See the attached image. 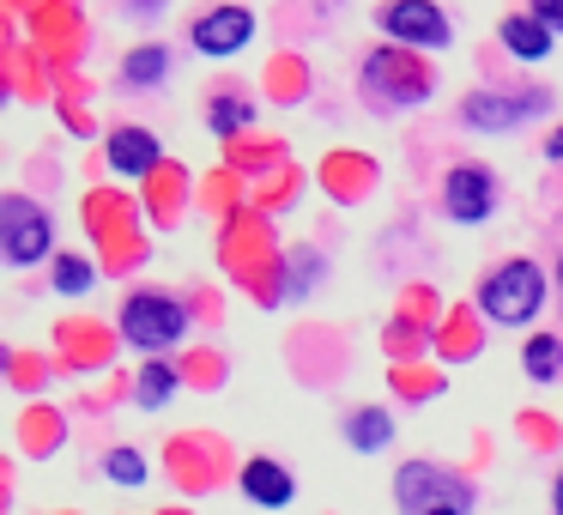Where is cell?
I'll return each mask as SVG.
<instances>
[{
  "label": "cell",
  "instance_id": "cell-1",
  "mask_svg": "<svg viewBox=\"0 0 563 515\" xmlns=\"http://www.w3.org/2000/svg\"><path fill=\"white\" fill-rule=\"evenodd\" d=\"M545 304V273L533 261H503L485 285H478V309H485L497 328H527Z\"/></svg>",
  "mask_w": 563,
  "mask_h": 515
},
{
  "label": "cell",
  "instance_id": "cell-2",
  "mask_svg": "<svg viewBox=\"0 0 563 515\" xmlns=\"http://www.w3.org/2000/svg\"><path fill=\"white\" fill-rule=\"evenodd\" d=\"M394 503H400V515H466L473 509V485L454 479L449 467L406 461L394 473Z\"/></svg>",
  "mask_w": 563,
  "mask_h": 515
},
{
  "label": "cell",
  "instance_id": "cell-3",
  "mask_svg": "<svg viewBox=\"0 0 563 515\" xmlns=\"http://www.w3.org/2000/svg\"><path fill=\"white\" fill-rule=\"evenodd\" d=\"M188 333V309L164 292H134L122 304V340L140 346V352H164Z\"/></svg>",
  "mask_w": 563,
  "mask_h": 515
},
{
  "label": "cell",
  "instance_id": "cell-4",
  "mask_svg": "<svg viewBox=\"0 0 563 515\" xmlns=\"http://www.w3.org/2000/svg\"><path fill=\"white\" fill-rule=\"evenodd\" d=\"M55 243V224L49 212L37 207V200L25 195H7L0 200V255L13 261V267H31V261H43Z\"/></svg>",
  "mask_w": 563,
  "mask_h": 515
},
{
  "label": "cell",
  "instance_id": "cell-5",
  "mask_svg": "<svg viewBox=\"0 0 563 515\" xmlns=\"http://www.w3.org/2000/svg\"><path fill=\"white\" fill-rule=\"evenodd\" d=\"M382 31L394 43H412V50H442L449 43V19L430 7V0H388L382 7Z\"/></svg>",
  "mask_w": 563,
  "mask_h": 515
},
{
  "label": "cell",
  "instance_id": "cell-6",
  "mask_svg": "<svg viewBox=\"0 0 563 515\" xmlns=\"http://www.w3.org/2000/svg\"><path fill=\"white\" fill-rule=\"evenodd\" d=\"M442 207H449L454 224H485L490 207H497V183H490V171H478V164H461V171H449Z\"/></svg>",
  "mask_w": 563,
  "mask_h": 515
},
{
  "label": "cell",
  "instance_id": "cell-7",
  "mask_svg": "<svg viewBox=\"0 0 563 515\" xmlns=\"http://www.w3.org/2000/svg\"><path fill=\"white\" fill-rule=\"evenodd\" d=\"M249 37H255V13H243V7H212V13L195 25V50L200 55H236Z\"/></svg>",
  "mask_w": 563,
  "mask_h": 515
},
{
  "label": "cell",
  "instance_id": "cell-8",
  "mask_svg": "<svg viewBox=\"0 0 563 515\" xmlns=\"http://www.w3.org/2000/svg\"><path fill=\"white\" fill-rule=\"evenodd\" d=\"M533 110H539V98H497V91H473V98L461 103V122L478 128V134H503V128L527 122Z\"/></svg>",
  "mask_w": 563,
  "mask_h": 515
},
{
  "label": "cell",
  "instance_id": "cell-9",
  "mask_svg": "<svg viewBox=\"0 0 563 515\" xmlns=\"http://www.w3.org/2000/svg\"><path fill=\"white\" fill-rule=\"evenodd\" d=\"M243 497L261 503V509H279V503H291V497H297L291 467H279V461H267V454H255V461L243 467Z\"/></svg>",
  "mask_w": 563,
  "mask_h": 515
},
{
  "label": "cell",
  "instance_id": "cell-10",
  "mask_svg": "<svg viewBox=\"0 0 563 515\" xmlns=\"http://www.w3.org/2000/svg\"><path fill=\"white\" fill-rule=\"evenodd\" d=\"M110 164L122 176H146L152 164H158V140H152L146 128H115L110 134Z\"/></svg>",
  "mask_w": 563,
  "mask_h": 515
},
{
  "label": "cell",
  "instance_id": "cell-11",
  "mask_svg": "<svg viewBox=\"0 0 563 515\" xmlns=\"http://www.w3.org/2000/svg\"><path fill=\"white\" fill-rule=\"evenodd\" d=\"M503 43H509V55H521V62H545L551 25H539V19H503Z\"/></svg>",
  "mask_w": 563,
  "mask_h": 515
},
{
  "label": "cell",
  "instance_id": "cell-12",
  "mask_svg": "<svg viewBox=\"0 0 563 515\" xmlns=\"http://www.w3.org/2000/svg\"><path fill=\"white\" fill-rule=\"evenodd\" d=\"M345 437H352V449L376 454V449H388V437H394V418L382 413V406H364V413H352V425H345Z\"/></svg>",
  "mask_w": 563,
  "mask_h": 515
},
{
  "label": "cell",
  "instance_id": "cell-13",
  "mask_svg": "<svg viewBox=\"0 0 563 515\" xmlns=\"http://www.w3.org/2000/svg\"><path fill=\"white\" fill-rule=\"evenodd\" d=\"M521 364H527V376H533V382H558L563 376V340L533 333V340H527V352H521Z\"/></svg>",
  "mask_w": 563,
  "mask_h": 515
},
{
  "label": "cell",
  "instance_id": "cell-14",
  "mask_svg": "<svg viewBox=\"0 0 563 515\" xmlns=\"http://www.w3.org/2000/svg\"><path fill=\"white\" fill-rule=\"evenodd\" d=\"M164 67H170V55H164L158 43H152V50H134V55H128V67H122V74L134 79V86H158V79H164Z\"/></svg>",
  "mask_w": 563,
  "mask_h": 515
},
{
  "label": "cell",
  "instance_id": "cell-15",
  "mask_svg": "<svg viewBox=\"0 0 563 515\" xmlns=\"http://www.w3.org/2000/svg\"><path fill=\"white\" fill-rule=\"evenodd\" d=\"M176 394V370L170 364H146L140 370V406H164Z\"/></svg>",
  "mask_w": 563,
  "mask_h": 515
},
{
  "label": "cell",
  "instance_id": "cell-16",
  "mask_svg": "<svg viewBox=\"0 0 563 515\" xmlns=\"http://www.w3.org/2000/svg\"><path fill=\"white\" fill-rule=\"evenodd\" d=\"M255 122V110H249L243 98H219L212 103V134H236V128Z\"/></svg>",
  "mask_w": 563,
  "mask_h": 515
},
{
  "label": "cell",
  "instance_id": "cell-17",
  "mask_svg": "<svg viewBox=\"0 0 563 515\" xmlns=\"http://www.w3.org/2000/svg\"><path fill=\"white\" fill-rule=\"evenodd\" d=\"M103 467H110L115 485H146V461H140L134 449H110V461H103Z\"/></svg>",
  "mask_w": 563,
  "mask_h": 515
},
{
  "label": "cell",
  "instance_id": "cell-18",
  "mask_svg": "<svg viewBox=\"0 0 563 515\" xmlns=\"http://www.w3.org/2000/svg\"><path fill=\"white\" fill-rule=\"evenodd\" d=\"M86 285H91V267H86L79 255H62V261H55V292L74 297V292H86Z\"/></svg>",
  "mask_w": 563,
  "mask_h": 515
},
{
  "label": "cell",
  "instance_id": "cell-19",
  "mask_svg": "<svg viewBox=\"0 0 563 515\" xmlns=\"http://www.w3.org/2000/svg\"><path fill=\"white\" fill-rule=\"evenodd\" d=\"M533 19L551 31H563V0H533Z\"/></svg>",
  "mask_w": 563,
  "mask_h": 515
},
{
  "label": "cell",
  "instance_id": "cell-20",
  "mask_svg": "<svg viewBox=\"0 0 563 515\" xmlns=\"http://www.w3.org/2000/svg\"><path fill=\"white\" fill-rule=\"evenodd\" d=\"M551 515H563V473L551 479Z\"/></svg>",
  "mask_w": 563,
  "mask_h": 515
},
{
  "label": "cell",
  "instance_id": "cell-21",
  "mask_svg": "<svg viewBox=\"0 0 563 515\" xmlns=\"http://www.w3.org/2000/svg\"><path fill=\"white\" fill-rule=\"evenodd\" d=\"M545 152H551V158H563V128L551 134V146H545Z\"/></svg>",
  "mask_w": 563,
  "mask_h": 515
},
{
  "label": "cell",
  "instance_id": "cell-22",
  "mask_svg": "<svg viewBox=\"0 0 563 515\" xmlns=\"http://www.w3.org/2000/svg\"><path fill=\"white\" fill-rule=\"evenodd\" d=\"M558 280H563V267H558Z\"/></svg>",
  "mask_w": 563,
  "mask_h": 515
}]
</instances>
